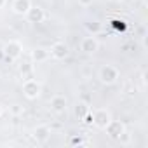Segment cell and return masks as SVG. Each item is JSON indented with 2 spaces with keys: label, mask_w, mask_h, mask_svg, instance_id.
<instances>
[{
  "label": "cell",
  "mask_w": 148,
  "mask_h": 148,
  "mask_svg": "<svg viewBox=\"0 0 148 148\" xmlns=\"http://www.w3.org/2000/svg\"><path fill=\"white\" fill-rule=\"evenodd\" d=\"M51 56H54L56 59H63L68 56V45L63 44V42H56L52 47H51Z\"/></svg>",
  "instance_id": "277c9868"
},
{
  "label": "cell",
  "mask_w": 148,
  "mask_h": 148,
  "mask_svg": "<svg viewBox=\"0 0 148 148\" xmlns=\"http://www.w3.org/2000/svg\"><path fill=\"white\" fill-rule=\"evenodd\" d=\"M117 77H119V71H117L113 66H110V64L103 66L101 71H99V79H101V82H105V84H113V82L117 80Z\"/></svg>",
  "instance_id": "6da1fadb"
},
{
  "label": "cell",
  "mask_w": 148,
  "mask_h": 148,
  "mask_svg": "<svg viewBox=\"0 0 148 148\" xmlns=\"http://www.w3.org/2000/svg\"><path fill=\"white\" fill-rule=\"evenodd\" d=\"M23 91H25V96H26L28 99H35V98L40 94V84H38L37 80L28 79V80L25 82V86H23Z\"/></svg>",
  "instance_id": "7a4b0ae2"
},
{
  "label": "cell",
  "mask_w": 148,
  "mask_h": 148,
  "mask_svg": "<svg viewBox=\"0 0 148 148\" xmlns=\"http://www.w3.org/2000/svg\"><path fill=\"white\" fill-rule=\"evenodd\" d=\"M12 113H14V115H19V113H23V106H19V105H14V106H12Z\"/></svg>",
  "instance_id": "4fadbf2b"
},
{
  "label": "cell",
  "mask_w": 148,
  "mask_h": 148,
  "mask_svg": "<svg viewBox=\"0 0 148 148\" xmlns=\"http://www.w3.org/2000/svg\"><path fill=\"white\" fill-rule=\"evenodd\" d=\"M19 51H21V45H19L18 42H9V44L5 45V54H7L9 58L19 56Z\"/></svg>",
  "instance_id": "30bf717a"
},
{
  "label": "cell",
  "mask_w": 148,
  "mask_h": 148,
  "mask_svg": "<svg viewBox=\"0 0 148 148\" xmlns=\"http://www.w3.org/2000/svg\"><path fill=\"white\" fill-rule=\"evenodd\" d=\"M47 56H49V54H47L44 49H38V51L33 54V58H35V59H44V58H47Z\"/></svg>",
  "instance_id": "7c38bea8"
},
{
  "label": "cell",
  "mask_w": 148,
  "mask_h": 148,
  "mask_svg": "<svg viewBox=\"0 0 148 148\" xmlns=\"http://www.w3.org/2000/svg\"><path fill=\"white\" fill-rule=\"evenodd\" d=\"M80 47H82V51H84V52L91 54V52H96V51H98V42H96V38H94V37H86V38L82 40Z\"/></svg>",
  "instance_id": "8992f818"
},
{
  "label": "cell",
  "mask_w": 148,
  "mask_h": 148,
  "mask_svg": "<svg viewBox=\"0 0 148 148\" xmlns=\"http://www.w3.org/2000/svg\"><path fill=\"white\" fill-rule=\"evenodd\" d=\"M35 139L38 141V143H44V141H47L49 139V136H51V131H49V127L47 125H38L37 129H35Z\"/></svg>",
  "instance_id": "9c48e42d"
},
{
  "label": "cell",
  "mask_w": 148,
  "mask_h": 148,
  "mask_svg": "<svg viewBox=\"0 0 148 148\" xmlns=\"http://www.w3.org/2000/svg\"><path fill=\"white\" fill-rule=\"evenodd\" d=\"M105 129L108 131V134H110L112 138H119V136L124 132V125H122L120 122H112V120H110V124H108Z\"/></svg>",
  "instance_id": "ba28073f"
},
{
  "label": "cell",
  "mask_w": 148,
  "mask_h": 148,
  "mask_svg": "<svg viewBox=\"0 0 148 148\" xmlns=\"http://www.w3.org/2000/svg\"><path fill=\"white\" fill-rule=\"evenodd\" d=\"M4 2H5V0H0V7H2V5H4Z\"/></svg>",
  "instance_id": "9a60e30c"
},
{
  "label": "cell",
  "mask_w": 148,
  "mask_h": 148,
  "mask_svg": "<svg viewBox=\"0 0 148 148\" xmlns=\"http://www.w3.org/2000/svg\"><path fill=\"white\" fill-rule=\"evenodd\" d=\"M79 2H80V4H82V5H89V4H91V2H92V0H79Z\"/></svg>",
  "instance_id": "5bb4252c"
},
{
  "label": "cell",
  "mask_w": 148,
  "mask_h": 148,
  "mask_svg": "<svg viewBox=\"0 0 148 148\" xmlns=\"http://www.w3.org/2000/svg\"><path fill=\"white\" fill-rule=\"evenodd\" d=\"M113 2H119V0H113Z\"/></svg>",
  "instance_id": "e0dca14e"
},
{
  "label": "cell",
  "mask_w": 148,
  "mask_h": 148,
  "mask_svg": "<svg viewBox=\"0 0 148 148\" xmlns=\"http://www.w3.org/2000/svg\"><path fill=\"white\" fill-rule=\"evenodd\" d=\"M28 16H30V19H32V21H37V23H40V21L44 19V11H42L40 7H30V11H28Z\"/></svg>",
  "instance_id": "8fae6325"
},
{
  "label": "cell",
  "mask_w": 148,
  "mask_h": 148,
  "mask_svg": "<svg viewBox=\"0 0 148 148\" xmlns=\"http://www.w3.org/2000/svg\"><path fill=\"white\" fill-rule=\"evenodd\" d=\"M32 4H30V0H14L12 2V11L16 14H28Z\"/></svg>",
  "instance_id": "5b68a950"
},
{
  "label": "cell",
  "mask_w": 148,
  "mask_h": 148,
  "mask_svg": "<svg viewBox=\"0 0 148 148\" xmlns=\"http://www.w3.org/2000/svg\"><path fill=\"white\" fill-rule=\"evenodd\" d=\"M92 124L99 129H105L108 124H110V113L106 110H98L94 115H92Z\"/></svg>",
  "instance_id": "3957f363"
},
{
  "label": "cell",
  "mask_w": 148,
  "mask_h": 148,
  "mask_svg": "<svg viewBox=\"0 0 148 148\" xmlns=\"http://www.w3.org/2000/svg\"><path fill=\"white\" fill-rule=\"evenodd\" d=\"M51 108H52V112H56V113H63V112L66 110V99H64L63 96H54L52 101H51Z\"/></svg>",
  "instance_id": "52a82bcc"
},
{
  "label": "cell",
  "mask_w": 148,
  "mask_h": 148,
  "mask_svg": "<svg viewBox=\"0 0 148 148\" xmlns=\"http://www.w3.org/2000/svg\"><path fill=\"white\" fill-rule=\"evenodd\" d=\"M0 115H2V106H0Z\"/></svg>",
  "instance_id": "2e32d148"
}]
</instances>
